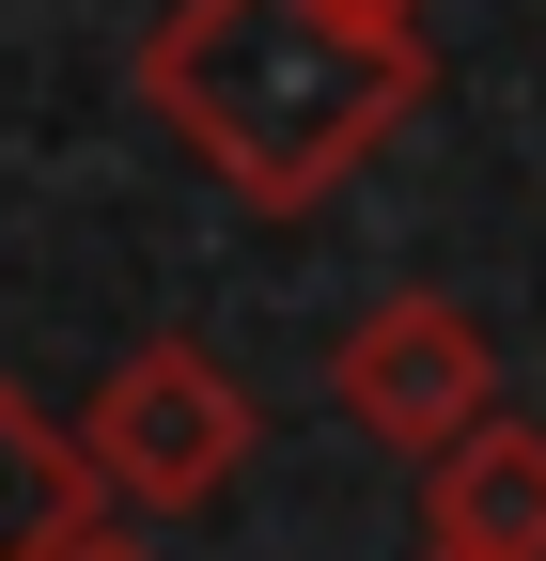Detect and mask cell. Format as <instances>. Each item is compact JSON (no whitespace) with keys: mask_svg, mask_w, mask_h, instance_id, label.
<instances>
[{"mask_svg":"<svg viewBox=\"0 0 546 561\" xmlns=\"http://www.w3.org/2000/svg\"><path fill=\"white\" fill-rule=\"evenodd\" d=\"M422 94H437V47L422 32H360L328 0H172L141 32V110L250 219H312Z\"/></svg>","mask_w":546,"mask_h":561,"instance_id":"cell-1","label":"cell"},{"mask_svg":"<svg viewBox=\"0 0 546 561\" xmlns=\"http://www.w3.org/2000/svg\"><path fill=\"white\" fill-rule=\"evenodd\" d=\"M250 453H265V405H250V375L219 343H187V328L125 343L94 375V405H79V483L110 515H203V500L250 483Z\"/></svg>","mask_w":546,"mask_h":561,"instance_id":"cell-2","label":"cell"},{"mask_svg":"<svg viewBox=\"0 0 546 561\" xmlns=\"http://www.w3.org/2000/svg\"><path fill=\"white\" fill-rule=\"evenodd\" d=\"M328 405H344L375 453L453 468V453L500 421V343L468 328L453 297H375V312L344 328V359H328Z\"/></svg>","mask_w":546,"mask_h":561,"instance_id":"cell-3","label":"cell"},{"mask_svg":"<svg viewBox=\"0 0 546 561\" xmlns=\"http://www.w3.org/2000/svg\"><path fill=\"white\" fill-rule=\"evenodd\" d=\"M422 546L437 561H546V421H485L453 468H422Z\"/></svg>","mask_w":546,"mask_h":561,"instance_id":"cell-4","label":"cell"},{"mask_svg":"<svg viewBox=\"0 0 546 561\" xmlns=\"http://www.w3.org/2000/svg\"><path fill=\"white\" fill-rule=\"evenodd\" d=\"M79 515H94V483H79V437H47V421H32V390L0 375V561H47Z\"/></svg>","mask_w":546,"mask_h":561,"instance_id":"cell-5","label":"cell"},{"mask_svg":"<svg viewBox=\"0 0 546 561\" xmlns=\"http://www.w3.org/2000/svg\"><path fill=\"white\" fill-rule=\"evenodd\" d=\"M47 561H157V546H141V530H125V515H79V530H62V546H47Z\"/></svg>","mask_w":546,"mask_h":561,"instance_id":"cell-6","label":"cell"},{"mask_svg":"<svg viewBox=\"0 0 546 561\" xmlns=\"http://www.w3.org/2000/svg\"><path fill=\"white\" fill-rule=\"evenodd\" d=\"M328 16H360V32H422L437 0H328Z\"/></svg>","mask_w":546,"mask_h":561,"instance_id":"cell-7","label":"cell"},{"mask_svg":"<svg viewBox=\"0 0 546 561\" xmlns=\"http://www.w3.org/2000/svg\"><path fill=\"white\" fill-rule=\"evenodd\" d=\"M422 561H437V546H422Z\"/></svg>","mask_w":546,"mask_h":561,"instance_id":"cell-8","label":"cell"}]
</instances>
